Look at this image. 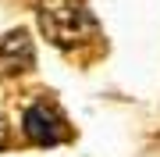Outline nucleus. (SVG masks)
Here are the masks:
<instances>
[{
  "mask_svg": "<svg viewBox=\"0 0 160 157\" xmlns=\"http://www.w3.org/2000/svg\"><path fill=\"white\" fill-rule=\"evenodd\" d=\"M4 136H7V122H4V114H0V146H4Z\"/></svg>",
  "mask_w": 160,
  "mask_h": 157,
  "instance_id": "20e7f679",
  "label": "nucleus"
},
{
  "mask_svg": "<svg viewBox=\"0 0 160 157\" xmlns=\"http://www.w3.org/2000/svg\"><path fill=\"white\" fill-rule=\"evenodd\" d=\"M36 64V50L25 29H14L7 36H0V75H22Z\"/></svg>",
  "mask_w": 160,
  "mask_h": 157,
  "instance_id": "7ed1b4c3",
  "label": "nucleus"
},
{
  "mask_svg": "<svg viewBox=\"0 0 160 157\" xmlns=\"http://www.w3.org/2000/svg\"><path fill=\"white\" fill-rule=\"evenodd\" d=\"M22 128H25V136H29L32 143H39V146H53V143H61L64 136H68L57 107L53 104H39V100H36L32 107H25Z\"/></svg>",
  "mask_w": 160,
  "mask_h": 157,
  "instance_id": "f03ea898",
  "label": "nucleus"
},
{
  "mask_svg": "<svg viewBox=\"0 0 160 157\" xmlns=\"http://www.w3.org/2000/svg\"><path fill=\"white\" fill-rule=\"evenodd\" d=\"M39 29L50 43L68 50L96 36V18L78 0H39Z\"/></svg>",
  "mask_w": 160,
  "mask_h": 157,
  "instance_id": "f257e3e1",
  "label": "nucleus"
}]
</instances>
